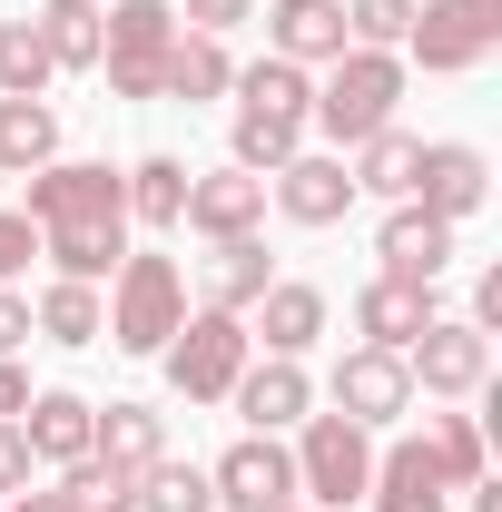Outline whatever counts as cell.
<instances>
[{
  "mask_svg": "<svg viewBox=\"0 0 502 512\" xmlns=\"http://www.w3.org/2000/svg\"><path fill=\"white\" fill-rule=\"evenodd\" d=\"M404 79H414V69L394 60V50H345V60H325V79H315L306 128L325 148H365L375 128L404 119Z\"/></svg>",
  "mask_w": 502,
  "mask_h": 512,
  "instance_id": "1",
  "label": "cell"
},
{
  "mask_svg": "<svg viewBox=\"0 0 502 512\" xmlns=\"http://www.w3.org/2000/svg\"><path fill=\"white\" fill-rule=\"evenodd\" d=\"M99 306H109V335H99V345H119V355H158V345L188 325V266L158 256V247H128Z\"/></svg>",
  "mask_w": 502,
  "mask_h": 512,
  "instance_id": "2",
  "label": "cell"
},
{
  "mask_svg": "<svg viewBox=\"0 0 502 512\" xmlns=\"http://www.w3.org/2000/svg\"><path fill=\"white\" fill-rule=\"evenodd\" d=\"M286 453H296V503L365 512V483H375V434H365V424H345V414H306Z\"/></svg>",
  "mask_w": 502,
  "mask_h": 512,
  "instance_id": "3",
  "label": "cell"
},
{
  "mask_svg": "<svg viewBox=\"0 0 502 512\" xmlns=\"http://www.w3.org/2000/svg\"><path fill=\"white\" fill-rule=\"evenodd\" d=\"M247 316H217V306H188V325L158 345V365H168V394L178 404H227L237 375H247Z\"/></svg>",
  "mask_w": 502,
  "mask_h": 512,
  "instance_id": "4",
  "label": "cell"
},
{
  "mask_svg": "<svg viewBox=\"0 0 502 512\" xmlns=\"http://www.w3.org/2000/svg\"><path fill=\"white\" fill-rule=\"evenodd\" d=\"M40 237H69V227H128V178L109 158H50L30 168V207H20Z\"/></svg>",
  "mask_w": 502,
  "mask_h": 512,
  "instance_id": "5",
  "label": "cell"
},
{
  "mask_svg": "<svg viewBox=\"0 0 502 512\" xmlns=\"http://www.w3.org/2000/svg\"><path fill=\"white\" fill-rule=\"evenodd\" d=\"M109 50H99V79L109 99H168V50H178V10L168 0H109Z\"/></svg>",
  "mask_w": 502,
  "mask_h": 512,
  "instance_id": "6",
  "label": "cell"
},
{
  "mask_svg": "<svg viewBox=\"0 0 502 512\" xmlns=\"http://www.w3.org/2000/svg\"><path fill=\"white\" fill-rule=\"evenodd\" d=\"M493 50H502V0H424L394 60L424 69V79H463V69H483Z\"/></svg>",
  "mask_w": 502,
  "mask_h": 512,
  "instance_id": "7",
  "label": "cell"
},
{
  "mask_svg": "<svg viewBox=\"0 0 502 512\" xmlns=\"http://www.w3.org/2000/svg\"><path fill=\"white\" fill-rule=\"evenodd\" d=\"M404 375H414V394H434V404H473L493 384V335H473L463 316H434L404 345Z\"/></svg>",
  "mask_w": 502,
  "mask_h": 512,
  "instance_id": "8",
  "label": "cell"
},
{
  "mask_svg": "<svg viewBox=\"0 0 502 512\" xmlns=\"http://www.w3.org/2000/svg\"><path fill=\"white\" fill-rule=\"evenodd\" d=\"M266 197H276L286 227H345L355 217V168H345V148H296L266 178Z\"/></svg>",
  "mask_w": 502,
  "mask_h": 512,
  "instance_id": "9",
  "label": "cell"
},
{
  "mask_svg": "<svg viewBox=\"0 0 502 512\" xmlns=\"http://www.w3.org/2000/svg\"><path fill=\"white\" fill-rule=\"evenodd\" d=\"M335 414L345 424H365V434H394L404 414H414V375H404V355H384V345H345V365H335Z\"/></svg>",
  "mask_w": 502,
  "mask_h": 512,
  "instance_id": "10",
  "label": "cell"
},
{
  "mask_svg": "<svg viewBox=\"0 0 502 512\" xmlns=\"http://www.w3.org/2000/svg\"><path fill=\"white\" fill-rule=\"evenodd\" d=\"M207 483H217V512H276L296 503V453H286V434H237L207 463Z\"/></svg>",
  "mask_w": 502,
  "mask_h": 512,
  "instance_id": "11",
  "label": "cell"
},
{
  "mask_svg": "<svg viewBox=\"0 0 502 512\" xmlns=\"http://www.w3.org/2000/svg\"><path fill=\"white\" fill-rule=\"evenodd\" d=\"M483 197H493V158H483L473 138H424V158H414V207L443 217V227H463Z\"/></svg>",
  "mask_w": 502,
  "mask_h": 512,
  "instance_id": "12",
  "label": "cell"
},
{
  "mask_svg": "<svg viewBox=\"0 0 502 512\" xmlns=\"http://www.w3.org/2000/svg\"><path fill=\"white\" fill-rule=\"evenodd\" d=\"M325 325H335L325 286H306V276H276V286L247 306V345H266V355H296V365H306L315 345H325Z\"/></svg>",
  "mask_w": 502,
  "mask_h": 512,
  "instance_id": "13",
  "label": "cell"
},
{
  "mask_svg": "<svg viewBox=\"0 0 502 512\" xmlns=\"http://www.w3.org/2000/svg\"><path fill=\"white\" fill-rule=\"evenodd\" d=\"M227 404L247 414V434H296V424L315 414V375L296 365V355H247V375H237Z\"/></svg>",
  "mask_w": 502,
  "mask_h": 512,
  "instance_id": "14",
  "label": "cell"
},
{
  "mask_svg": "<svg viewBox=\"0 0 502 512\" xmlns=\"http://www.w3.org/2000/svg\"><path fill=\"white\" fill-rule=\"evenodd\" d=\"M20 444H30V463L69 473L79 453L99 444V404H89V394H69V384H40V394L20 404Z\"/></svg>",
  "mask_w": 502,
  "mask_h": 512,
  "instance_id": "15",
  "label": "cell"
},
{
  "mask_svg": "<svg viewBox=\"0 0 502 512\" xmlns=\"http://www.w3.org/2000/svg\"><path fill=\"white\" fill-rule=\"evenodd\" d=\"M178 227H197L207 247L256 237V227H266V178H256V168H207V178H188V217H178Z\"/></svg>",
  "mask_w": 502,
  "mask_h": 512,
  "instance_id": "16",
  "label": "cell"
},
{
  "mask_svg": "<svg viewBox=\"0 0 502 512\" xmlns=\"http://www.w3.org/2000/svg\"><path fill=\"white\" fill-rule=\"evenodd\" d=\"M256 20H266V50L296 69H325L355 50L345 40V0H256Z\"/></svg>",
  "mask_w": 502,
  "mask_h": 512,
  "instance_id": "17",
  "label": "cell"
},
{
  "mask_svg": "<svg viewBox=\"0 0 502 512\" xmlns=\"http://www.w3.org/2000/svg\"><path fill=\"white\" fill-rule=\"evenodd\" d=\"M434 316H443V296H434V286H414V276H365V286H355V335L384 345V355H404Z\"/></svg>",
  "mask_w": 502,
  "mask_h": 512,
  "instance_id": "18",
  "label": "cell"
},
{
  "mask_svg": "<svg viewBox=\"0 0 502 512\" xmlns=\"http://www.w3.org/2000/svg\"><path fill=\"white\" fill-rule=\"evenodd\" d=\"M453 237H463V227L424 217L414 197H404V207H384V227H375V276H414V286H434L443 266H453Z\"/></svg>",
  "mask_w": 502,
  "mask_h": 512,
  "instance_id": "19",
  "label": "cell"
},
{
  "mask_svg": "<svg viewBox=\"0 0 502 512\" xmlns=\"http://www.w3.org/2000/svg\"><path fill=\"white\" fill-rule=\"evenodd\" d=\"M365 512H453V483L434 473V453L414 434L375 444V483H365Z\"/></svg>",
  "mask_w": 502,
  "mask_h": 512,
  "instance_id": "20",
  "label": "cell"
},
{
  "mask_svg": "<svg viewBox=\"0 0 502 512\" xmlns=\"http://www.w3.org/2000/svg\"><path fill=\"white\" fill-rule=\"evenodd\" d=\"M266 286H276V256H266V237H227V247H207V286H197V306H217V316H247Z\"/></svg>",
  "mask_w": 502,
  "mask_h": 512,
  "instance_id": "21",
  "label": "cell"
},
{
  "mask_svg": "<svg viewBox=\"0 0 502 512\" xmlns=\"http://www.w3.org/2000/svg\"><path fill=\"white\" fill-rule=\"evenodd\" d=\"M30 20H40V40H50L60 79H99V50H109V20H99V0H40Z\"/></svg>",
  "mask_w": 502,
  "mask_h": 512,
  "instance_id": "22",
  "label": "cell"
},
{
  "mask_svg": "<svg viewBox=\"0 0 502 512\" xmlns=\"http://www.w3.org/2000/svg\"><path fill=\"white\" fill-rule=\"evenodd\" d=\"M414 158H424V138L394 119V128H375L365 148H345V168H355V197H384V207H404L414 197Z\"/></svg>",
  "mask_w": 502,
  "mask_h": 512,
  "instance_id": "23",
  "label": "cell"
},
{
  "mask_svg": "<svg viewBox=\"0 0 502 512\" xmlns=\"http://www.w3.org/2000/svg\"><path fill=\"white\" fill-rule=\"evenodd\" d=\"M30 335H40V345H69V355H79V345H99V335H109L99 286H69V276H50V286L30 296Z\"/></svg>",
  "mask_w": 502,
  "mask_h": 512,
  "instance_id": "24",
  "label": "cell"
},
{
  "mask_svg": "<svg viewBox=\"0 0 502 512\" xmlns=\"http://www.w3.org/2000/svg\"><path fill=\"white\" fill-rule=\"evenodd\" d=\"M227 99H237L247 119H296V128H306L315 69H296V60H276V50H266V60H247V69H237V89H227Z\"/></svg>",
  "mask_w": 502,
  "mask_h": 512,
  "instance_id": "25",
  "label": "cell"
},
{
  "mask_svg": "<svg viewBox=\"0 0 502 512\" xmlns=\"http://www.w3.org/2000/svg\"><path fill=\"white\" fill-rule=\"evenodd\" d=\"M227 89H237V50L207 40V30H178V50H168V99L197 109V99H227Z\"/></svg>",
  "mask_w": 502,
  "mask_h": 512,
  "instance_id": "26",
  "label": "cell"
},
{
  "mask_svg": "<svg viewBox=\"0 0 502 512\" xmlns=\"http://www.w3.org/2000/svg\"><path fill=\"white\" fill-rule=\"evenodd\" d=\"M60 158V109L50 99H0V178H30Z\"/></svg>",
  "mask_w": 502,
  "mask_h": 512,
  "instance_id": "27",
  "label": "cell"
},
{
  "mask_svg": "<svg viewBox=\"0 0 502 512\" xmlns=\"http://www.w3.org/2000/svg\"><path fill=\"white\" fill-rule=\"evenodd\" d=\"M128 178V227H178V217H188V158H168V148H158V158H138V168H119Z\"/></svg>",
  "mask_w": 502,
  "mask_h": 512,
  "instance_id": "28",
  "label": "cell"
},
{
  "mask_svg": "<svg viewBox=\"0 0 502 512\" xmlns=\"http://www.w3.org/2000/svg\"><path fill=\"white\" fill-rule=\"evenodd\" d=\"M89 453H109V463H128V473H148V463H158V453H168V414H158V404H99V444Z\"/></svg>",
  "mask_w": 502,
  "mask_h": 512,
  "instance_id": "29",
  "label": "cell"
},
{
  "mask_svg": "<svg viewBox=\"0 0 502 512\" xmlns=\"http://www.w3.org/2000/svg\"><path fill=\"white\" fill-rule=\"evenodd\" d=\"M414 444L434 453V473L453 483V493L493 473V453H483V414H424V434H414Z\"/></svg>",
  "mask_w": 502,
  "mask_h": 512,
  "instance_id": "30",
  "label": "cell"
},
{
  "mask_svg": "<svg viewBox=\"0 0 502 512\" xmlns=\"http://www.w3.org/2000/svg\"><path fill=\"white\" fill-rule=\"evenodd\" d=\"M40 256H50V276H69V286H109L128 256V227H69V237H40Z\"/></svg>",
  "mask_w": 502,
  "mask_h": 512,
  "instance_id": "31",
  "label": "cell"
},
{
  "mask_svg": "<svg viewBox=\"0 0 502 512\" xmlns=\"http://www.w3.org/2000/svg\"><path fill=\"white\" fill-rule=\"evenodd\" d=\"M50 40H40V20H0V99H50Z\"/></svg>",
  "mask_w": 502,
  "mask_h": 512,
  "instance_id": "32",
  "label": "cell"
},
{
  "mask_svg": "<svg viewBox=\"0 0 502 512\" xmlns=\"http://www.w3.org/2000/svg\"><path fill=\"white\" fill-rule=\"evenodd\" d=\"M296 148H306V128H296V119H247V109L227 119V168H256V178H276Z\"/></svg>",
  "mask_w": 502,
  "mask_h": 512,
  "instance_id": "33",
  "label": "cell"
},
{
  "mask_svg": "<svg viewBox=\"0 0 502 512\" xmlns=\"http://www.w3.org/2000/svg\"><path fill=\"white\" fill-rule=\"evenodd\" d=\"M138 512H217V483H207V463H178V453H158V463L138 473Z\"/></svg>",
  "mask_w": 502,
  "mask_h": 512,
  "instance_id": "34",
  "label": "cell"
},
{
  "mask_svg": "<svg viewBox=\"0 0 502 512\" xmlns=\"http://www.w3.org/2000/svg\"><path fill=\"white\" fill-rule=\"evenodd\" d=\"M60 493H69L79 512H138V473L109 463V453H79V463L60 473Z\"/></svg>",
  "mask_w": 502,
  "mask_h": 512,
  "instance_id": "35",
  "label": "cell"
},
{
  "mask_svg": "<svg viewBox=\"0 0 502 512\" xmlns=\"http://www.w3.org/2000/svg\"><path fill=\"white\" fill-rule=\"evenodd\" d=\"M414 10H424V0H345V40H355V50H404Z\"/></svg>",
  "mask_w": 502,
  "mask_h": 512,
  "instance_id": "36",
  "label": "cell"
},
{
  "mask_svg": "<svg viewBox=\"0 0 502 512\" xmlns=\"http://www.w3.org/2000/svg\"><path fill=\"white\" fill-rule=\"evenodd\" d=\"M178 10V30H207V40H237L256 20V0H168Z\"/></svg>",
  "mask_w": 502,
  "mask_h": 512,
  "instance_id": "37",
  "label": "cell"
},
{
  "mask_svg": "<svg viewBox=\"0 0 502 512\" xmlns=\"http://www.w3.org/2000/svg\"><path fill=\"white\" fill-rule=\"evenodd\" d=\"M30 256H40V227H30L20 207H0V286H20V276H30Z\"/></svg>",
  "mask_w": 502,
  "mask_h": 512,
  "instance_id": "38",
  "label": "cell"
},
{
  "mask_svg": "<svg viewBox=\"0 0 502 512\" xmlns=\"http://www.w3.org/2000/svg\"><path fill=\"white\" fill-rule=\"evenodd\" d=\"M30 473H40V463H30V444H20V424H0V503H10Z\"/></svg>",
  "mask_w": 502,
  "mask_h": 512,
  "instance_id": "39",
  "label": "cell"
},
{
  "mask_svg": "<svg viewBox=\"0 0 502 512\" xmlns=\"http://www.w3.org/2000/svg\"><path fill=\"white\" fill-rule=\"evenodd\" d=\"M473 335H502V266H483V286H473Z\"/></svg>",
  "mask_w": 502,
  "mask_h": 512,
  "instance_id": "40",
  "label": "cell"
},
{
  "mask_svg": "<svg viewBox=\"0 0 502 512\" xmlns=\"http://www.w3.org/2000/svg\"><path fill=\"white\" fill-rule=\"evenodd\" d=\"M40 384H30V365L20 355H0V424H20V404H30Z\"/></svg>",
  "mask_w": 502,
  "mask_h": 512,
  "instance_id": "41",
  "label": "cell"
},
{
  "mask_svg": "<svg viewBox=\"0 0 502 512\" xmlns=\"http://www.w3.org/2000/svg\"><path fill=\"white\" fill-rule=\"evenodd\" d=\"M20 345H30V296L0 286V355H20Z\"/></svg>",
  "mask_w": 502,
  "mask_h": 512,
  "instance_id": "42",
  "label": "cell"
},
{
  "mask_svg": "<svg viewBox=\"0 0 502 512\" xmlns=\"http://www.w3.org/2000/svg\"><path fill=\"white\" fill-rule=\"evenodd\" d=\"M0 512H79V503H69L60 483H20V493H10V503H0Z\"/></svg>",
  "mask_w": 502,
  "mask_h": 512,
  "instance_id": "43",
  "label": "cell"
},
{
  "mask_svg": "<svg viewBox=\"0 0 502 512\" xmlns=\"http://www.w3.org/2000/svg\"><path fill=\"white\" fill-rule=\"evenodd\" d=\"M463 503H473V512H502V483H493V473H483V483H463Z\"/></svg>",
  "mask_w": 502,
  "mask_h": 512,
  "instance_id": "44",
  "label": "cell"
},
{
  "mask_svg": "<svg viewBox=\"0 0 502 512\" xmlns=\"http://www.w3.org/2000/svg\"><path fill=\"white\" fill-rule=\"evenodd\" d=\"M276 512H315V503H276Z\"/></svg>",
  "mask_w": 502,
  "mask_h": 512,
  "instance_id": "45",
  "label": "cell"
}]
</instances>
